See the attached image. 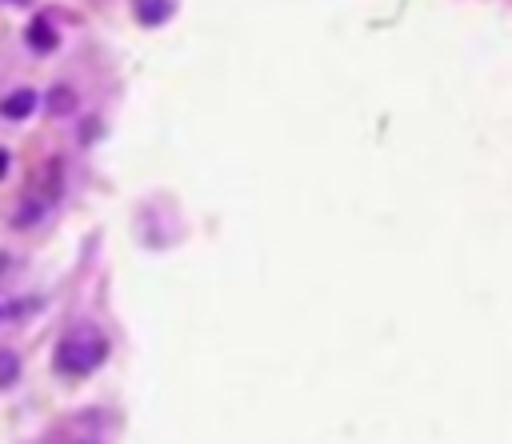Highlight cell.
<instances>
[{
    "instance_id": "1",
    "label": "cell",
    "mask_w": 512,
    "mask_h": 444,
    "mask_svg": "<svg viewBox=\"0 0 512 444\" xmlns=\"http://www.w3.org/2000/svg\"><path fill=\"white\" fill-rule=\"evenodd\" d=\"M104 360H108V336L96 332L92 324L72 328V332L60 340V348H56V368L68 372V376H88V372H96Z\"/></svg>"
},
{
    "instance_id": "2",
    "label": "cell",
    "mask_w": 512,
    "mask_h": 444,
    "mask_svg": "<svg viewBox=\"0 0 512 444\" xmlns=\"http://www.w3.org/2000/svg\"><path fill=\"white\" fill-rule=\"evenodd\" d=\"M64 192V168H60V156H48L32 168V180H28V204H36L40 212L48 204H56V196Z\"/></svg>"
},
{
    "instance_id": "3",
    "label": "cell",
    "mask_w": 512,
    "mask_h": 444,
    "mask_svg": "<svg viewBox=\"0 0 512 444\" xmlns=\"http://www.w3.org/2000/svg\"><path fill=\"white\" fill-rule=\"evenodd\" d=\"M32 108H36V92L32 88H16V92H8L0 100V116H8V120H24V116H32Z\"/></svg>"
},
{
    "instance_id": "4",
    "label": "cell",
    "mask_w": 512,
    "mask_h": 444,
    "mask_svg": "<svg viewBox=\"0 0 512 444\" xmlns=\"http://www.w3.org/2000/svg\"><path fill=\"white\" fill-rule=\"evenodd\" d=\"M24 40H28V48H36V52H52V48H56V28H52L48 20H32V24L24 28Z\"/></svg>"
},
{
    "instance_id": "5",
    "label": "cell",
    "mask_w": 512,
    "mask_h": 444,
    "mask_svg": "<svg viewBox=\"0 0 512 444\" xmlns=\"http://www.w3.org/2000/svg\"><path fill=\"white\" fill-rule=\"evenodd\" d=\"M132 8H136V16L144 24H160L172 12V0H132Z\"/></svg>"
},
{
    "instance_id": "6",
    "label": "cell",
    "mask_w": 512,
    "mask_h": 444,
    "mask_svg": "<svg viewBox=\"0 0 512 444\" xmlns=\"http://www.w3.org/2000/svg\"><path fill=\"white\" fill-rule=\"evenodd\" d=\"M76 108V92L68 88V84H56L52 92H48V112L52 116H68Z\"/></svg>"
},
{
    "instance_id": "7",
    "label": "cell",
    "mask_w": 512,
    "mask_h": 444,
    "mask_svg": "<svg viewBox=\"0 0 512 444\" xmlns=\"http://www.w3.org/2000/svg\"><path fill=\"white\" fill-rule=\"evenodd\" d=\"M20 380V356L12 348H0V388H12Z\"/></svg>"
},
{
    "instance_id": "8",
    "label": "cell",
    "mask_w": 512,
    "mask_h": 444,
    "mask_svg": "<svg viewBox=\"0 0 512 444\" xmlns=\"http://www.w3.org/2000/svg\"><path fill=\"white\" fill-rule=\"evenodd\" d=\"M4 172H8V152L0 148V180H4Z\"/></svg>"
},
{
    "instance_id": "9",
    "label": "cell",
    "mask_w": 512,
    "mask_h": 444,
    "mask_svg": "<svg viewBox=\"0 0 512 444\" xmlns=\"http://www.w3.org/2000/svg\"><path fill=\"white\" fill-rule=\"evenodd\" d=\"M8 4H32V0H8Z\"/></svg>"
}]
</instances>
